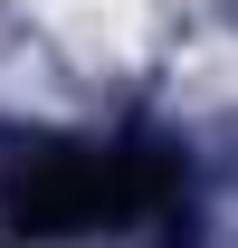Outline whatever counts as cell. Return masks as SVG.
<instances>
[{
	"label": "cell",
	"mask_w": 238,
	"mask_h": 248,
	"mask_svg": "<svg viewBox=\"0 0 238 248\" xmlns=\"http://www.w3.org/2000/svg\"><path fill=\"white\" fill-rule=\"evenodd\" d=\"M172 191V162L143 143H86V153H38L10 182V219L38 239H76V229H124Z\"/></svg>",
	"instance_id": "cell-1"
}]
</instances>
